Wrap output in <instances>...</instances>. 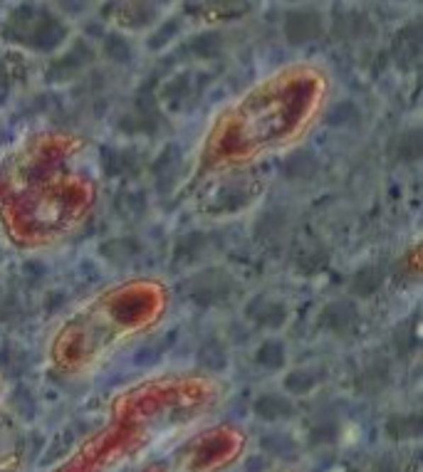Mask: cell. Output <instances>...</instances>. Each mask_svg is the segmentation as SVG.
Instances as JSON below:
<instances>
[{"instance_id": "6da1fadb", "label": "cell", "mask_w": 423, "mask_h": 472, "mask_svg": "<svg viewBox=\"0 0 423 472\" xmlns=\"http://www.w3.org/2000/svg\"><path fill=\"white\" fill-rule=\"evenodd\" d=\"M104 198L97 144L64 127H38L0 151V240L38 255L77 238Z\"/></svg>"}, {"instance_id": "277c9868", "label": "cell", "mask_w": 423, "mask_h": 472, "mask_svg": "<svg viewBox=\"0 0 423 472\" xmlns=\"http://www.w3.org/2000/svg\"><path fill=\"white\" fill-rule=\"evenodd\" d=\"M174 307V289L161 275L114 280L74 302L43 341V366L52 379L79 384L102 374L119 354L156 334Z\"/></svg>"}, {"instance_id": "52a82bcc", "label": "cell", "mask_w": 423, "mask_h": 472, "mask_svg": "<svg viewBox=\"0 0 423 472\" xmlns=\"http://www.w3.org/2000/svg\"><path fill=\"white\" fill-rule=\"evenodd\" d=\"M273 472H297V470H273Z\"/></svg>"}, {"instance_id": "8992f818", "label": "cell", "mask_w": 423, "mask_h": 472, "mask_svg": "<svg viewBox=\"0 0 423 472\" xmlns=\"http://www.w3.org/2000/svg\"><path fill=\"white\" fill-rule=\"evenodd\" d=\"M3 393H5V376L3 371H0V398H3Z\"/></svg>"}, {"instance_id": "7a4b0ae2", "label": "cell", "mask_w": 423, "mask_h": 472, "mask_svg": "<svg viewBox=\"0 0 423 472\" xmlns=\"http://www.w3.org/2000/svg\"><path fill=\"white\" fill-rule=\"evenodd\" d=\"M228 381L215 371L169 366L112 391L102 423L52 472H119L188 430L215 418L228 401Z\"/></svg>"}, {"instance_id": "3957f363", "label": "cell", "mask_w": 423, "mask_h": 472, "mask_svg": "<svg viewBox=\"0 0 423 472\" xmlns=\"http://www.w3.org/2000/svg\"><path fill=\"white\" fill-rule=\"evenodd\" d=\"M329 107V77L312 64H290L220 104L191 151L198 183L260 168L305 144Z\"/></svg>"}, {"instance_id": "5b68a950", "label": "cell", "mask_w": 423, "mask_h": 472, "mask_svg": "<svg viewBox=\"0 0 423 472\" xmlns=\"http://www.w3.org/2000/svg\"><path fill=\"white\" fill-rule=\"evenodd\" d=\"M248 450V433L225 420H208L171 440L137 472H228Z\"/></svg>"}]
</instances>
